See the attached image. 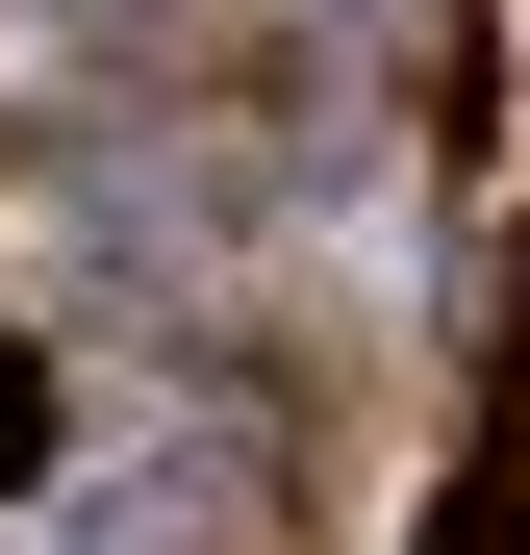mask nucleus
Wrapping results in <instances>:
<instances>
[{
    "instance_id": "nucleus-1",
    "label": "nucleus",
    "mask_w": 530,
    "mask_h": 555,
    "mask_svg": "<svg viewBox=\"0 0 530 555\" xmlns=\"http://www.w3.org/2000/svg\"><path fill=\"white\" fill-rule=\"evenodd\" d=\"M0 480H26V379H0Z\"/></svg>"
}]
</instances>
